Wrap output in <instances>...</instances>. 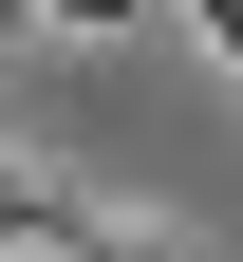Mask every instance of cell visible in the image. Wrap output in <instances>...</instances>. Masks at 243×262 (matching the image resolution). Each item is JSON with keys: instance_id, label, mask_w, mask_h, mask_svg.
Masks as SVG:
<instances>
[{"instance_id": "obj_1", "label": "cell", "mask_w": 243, "mask_h": 262, "mask_svg": "<svg viewBox=\"0 0 243 262\" xmlns=\"http://www.w3.org/2000/svg\"><path fill=\"white\" fill-rule=\"evenodd\" d=\"M168 19H187V38L225 56V75H243V0H168Z\"/></svg>"}]
</instances>
